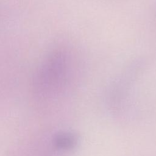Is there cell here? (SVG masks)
Segmentation results:
<instances>
[{"instance_id": "1", "label": "cell", "mask_w": 156, "mask_h": 156, "mask_svg": "<svg viewBox=\"0 0 156 156\" xmlns=\"http://www.w3.org/2000/svg\"><path fill=\"white\" fill-rule=\"evenodd\" d=\"M73 71L72 58L65 48L49 51L41 60L32 79V88L39 96L54 93L63 88L69 80Z\"/></svg>"}, {"instance_id": "2", "label": "cell", "mask_w": 156, "mask_h": 156, "mask_svg": "<svg viewBox=\"0 0 156 156\" xmlns=\"http://www.w3.org/2000/svg\"><path fill=\"white\" fill-rule=\"evenodd\" d=\"M77 142L76 136L69 132H63L57 135L54 140L55 146L61 149H70L74 147Z\"/></svg>"}]
</instances>
